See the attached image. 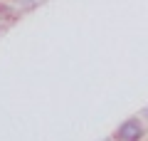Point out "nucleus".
I'll return each instance as SVG.
<instances>
[{"mask_svg": "<svg viewBox=\"0 0 148 141\" xmlns=\"http://www.w3.org/2000/svg\"><path fill=\"white\" fill-rule=\"evenodd\" d=\"M141 136H143V126H141L138 119H126L116 129V139L119 141H138Z\"/></svg>", "mask_w": 148, "mask_h": 141, "instance_id": "f257e3e1", "label": "nucleus"}, {"mask_svg": "<svg viewBox=\"0 0 148 141\" xmlns=\"http://www.w3.org/2000/svg\"><path fill=\"white\" fill-rule=\"evenodd\" d=\"M20 5H32V3H37V0H17Z\"/></svg>", "mask_w": 148, "mask_h": 141, "instance_id": "f03ea898", "label": "nucleus"}, {"mask_svg": "<svg viewBox=\"0 0 148 141\" xmlns=\"http://www.w3.org/2000/svg\"><path fill=\"white\" fill-rule=\"evenodd\" d=\"M146 116H148V109H146Z\"/></svg>", "mask_w": 148, "mask_h": 141, "instance_id": "7ed1b4c3", "label": "nucleus"}]
</instances>
